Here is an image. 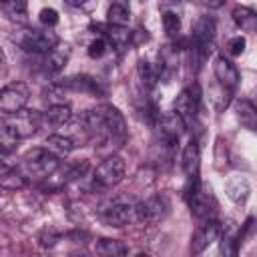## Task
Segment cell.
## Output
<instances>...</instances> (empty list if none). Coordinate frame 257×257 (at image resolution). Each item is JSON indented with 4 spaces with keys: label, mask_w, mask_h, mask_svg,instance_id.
I'll list each match as a JSON object with an SVG mask.
<instances>
[{
    "label": "cell",
    "mask_w": 257,
    "mask_h": 257,
    "mask_svg": "<svg viewBox=\"0 0 257 257\" xmlns=\"http://www.w3.org/2000/svg\"><path fill=\"white\" fill-rule=\"evenodd\" d=\"M58 167H60V161H58V157L50 149H46V147H34V149H30L22 157L20 173L26 179L40 181V179L52 177L58 171Z\"/></svg>",
    "instance_id": "1"
},
{
    "label": "cell",
    "mask_w": 257,
    "mask_h": 257,
    "mask_svg": "<svg viewBox=\"0 0 257 257\" xmlns=\"http://www.w3.org/2000/svg\"><path fill=\"white\" fill-rule=\"evenodd\" d=\"M225 193L231 201L243 205L247 199H249V193H251V187L247 183V179L243 177H231L227 183H225Z\"/></svg>",
    "instance_id": "21"
},
{
    "label": "cell",
    "mask_w": 257,
    "mask_h": 257,
    "mask_svg": "<svg viewBox=\"0 0 257 257\" xmlns=\"http://www.w3.org/2000/svg\"><path fill=\"white\" fill-rule=\"evenodd\" d=\"M46 149H50L56 157H66L74 149V143H72V139H68L64 135H48L46 137Z\"/></svg>",
    "instance_id": "24"
},
{
    "label": "cell",
    "mask_w": 257,
    "mask_h": 257,
    "mask_svg": "<svg viewBox=\"0 0 257 257\" xmlns=\"http://www.w3.org/2000/svg\"><path fill=\"white\" fill-rule=\"evenodd\" d=\"M94 251L104 257H122L128 253V247L118 239H98L94 243Z\"/></svg>",
    "instance_id": "23"
},
{
    "label": "cell",
    "mask_w": 257,
    "mask_h": 257,
    "mask_svg": "<svg viewBox=\"0 0 257 257\" xmlns=\"http://www.w3.org/2000/svg\"><path fill=\"white\" fill-rule=\"evenodd\" d=\"M106 50H108V40H106L104 36L94 38V40L88 44V48H86V52H88L90 58H100V56L106 54Z\"/></svg>",
    "instance_id": "31"
},
{
    "label": "cell",
    "mask_w": 257,
    "mask_h": 257,
    "mask_svg": "<svg viewBox=\"0 0 257 257\" xmlns=\"http://www.w3.org/2000/svg\"><path fill=\"white\" fill-rule=\"evenodd\" d=\"M98 30H102L104 38L116 48V50H124L131 42H133V32L126 26H112V24H96Z\"/></svg>",
    "instance_id": "16"
},
{
    "label": "cell",
    "mask_w": 257,
    "mask_h": 257,
    "mask_svg": "<svg viewBox=\"0 0 257 257\" xmlns=\"http://www.w3.org/2000/svg\"><path fill=\"white\" fill-rule=\"evenodd\" d=\"M12 40L24 48L26 52H34V54H44L52 48L58 46V34L52 32V30H38V28H24V30H18Z\"/></svg>",
    "instance_id": "4"
},
{
    "label": "cell",
    "mask_w": 257,
    "mask_h": 257,
    "mask_svg": "<svg viewBox=\"0 0 257 257\" xmlns=\"http://www.w3.org/2000/svg\"><path fill=\"white\" fill-rule=\"evenodd\" d=\"M235 114H237V120L243 128L247 131H257V104L247 100V98H241L237 100L235 104Z\"/></svg>",
    "instance_id": "19"
},
{
    "label": "cell",
    "mask_w": 257,
    "mask_h": 257,
    "mask_svg": "<svg viewBox=\"0 0 257 257\" xmlns=\"http://www.w3.org/2000/svg\"><path fill=\"white\" fill-rule=\"evenodd\" d=\"M58 239H60V235H56V233H44V235L40 237V243H42L44 247H52V245H56Z\"/></svg>",
    "instance_id": "35"
},
{
    "label": "cell",
    "mask_w": 257,
    "mask_h": 257,
    "mask_svg": "<svg viewBox=\"0 0 257 257\" xmlns=\"http://www.w3.org/2000/svg\"><path fill=\"white\" fill-rule=\"evenodd\" d=\"M68 54H70V50H68L66 46H64V48H58V46H56V48L44 52V54H42V60H40L42 70L48 72V74L60 72V70L66 66V62H68Z\"/></svg>",
    "instance_id": "18"
},
{
    "label": "cell",
    "mask_w": 257,
    "mask_h": 257,
    "mask_svg": "<svg viewBox=\"0 0 257 257\" xmlns=\"http://www.w3.org/2000/svg\"><path fill=\"white\" fill-rule=\"evenodd\" d=\"M167 211H169V205L163 197H149L135 205V221L143 225H153L163 221Z\"/></svg>",
    "instance_id": "9"
},
{
    "label": "cell",
    "mask_w": 257,
    "mask_h": 257,
    "mask_svg": "<svg viewBox=\"0 0 257 257\" xmlns=\"http://www.w3.org/2000/svg\"><path fill=\"white\" fill-rule=\"evenodd\" d=\"M38 18H40V22L44 26H54L58 22V12L54 8H42L40 14H38Z\"/></svg>",
    "instance_id": "34"
},
{
    "label": "cell",
    "mask_w": 257,
    "mask_h": 257,
    "mask_svg": "<svg viewBox=\"0 0 257 257\" xmlns=\"http://www.w3.org/2000/svg\"><path fill=\"white\" fill-rule=\"evenodd\" d=\"M24 179L26 177L22 173H18L16 169L10 171L8 165L4 163V167H2V187L4 189H20V187H24Z\"/></svg>",
    "instance_id": "29"
},
{
    "label": "cell",
    "mask_w": 257,
    "mask_h": 257,
    "mask_svg": "<svg viewBox=\"0 0 257 257\" xmlns=\"http://www.w3.org/2000/svg\"><path fill=\"white\" fill-rule=\"evenodd\" d=\"M98 110L102 114V120H104L106 131L110 135V141L116 145H122L126 141V122H124L122 112L112 104H102Z\"/></svg>",
    "instance_id": "12"
},
{
    "label": "cell",
    "mask_w": 257,
    "mask_h": 257,
    "mask_svg": "<svg viewBox=\"0 0 257 257\" xmlns=\"http://www.w3.org/2000/svg\"><path fill=\"white\" fill-rule=\"evenodd\" d=\"M128 20H131V12H128V8L124 4L114 2V4L108 6V10H106V22L108 24H112V26H126Z\"/></svg>",
    "instance_id": "26"
},
{
    "label": "cell",
    "mask_w": 257,
    "mask_h": 257,
    "mask_svg": "<svg viewBox=\"0 0 257 257\" xmlns=\"http://www.w3.org/2000/svg\"><path fill=\"white\" fill-rule=\"evenodd\" d=\"M64 2H66L68 6H82L86 0H64Z\"/></svg>",
    "instance_id": "37"
},
{
    "label": "cell",
    "mask_w": 257,
    "mask_h": 257,
    "mask_svg": "<svg viewBox=\"0 0 257 257\" xmlns=\"http://www.w3.org/2000/svg\"><path fill=\"white\" fill-rule=\"evenodd\" d=\"M60 88L64 90H74V92H84V94H90V96H104V88L100 86V82L92 76H86V74H78V76H68L64 78L60 84Z\"/></svg>",
    "instance_id": "14"
},
{
    "label": "cell",
    "mask_w": 257,
    "mask_h": 257,
    "mask_svg": "<svg viewBox=\"0 0 257 257\" xmlns=\"http://www.w3.org/2000/svg\"><path fill=\"white\" fill-rule=\"evenodd\" d=\"M255 229H257V221H255V217H249V219L241 225V231H239V235H237V247H239V249H241L243 243L255 233Z\"/></svg>",
    "instance_id": "32"
},
{
    "label": "cell",
    "mask_w": 257,
    "mask_h": 257,
    "mask_svg": "<svg viewBox=\"0 0 257 257\" xmlns=\"http://www.w3.org/2000/svg\"><path fill=\"white\" fill-rule=\"evenodd\" d=\"M221 235V225L215 221V219H207L195 233H193V239H191V253L193 255H199L203 253L211 243H215Z\"/></svg>",
    "instance_id": "13"
},
{
    "label": "cell",
    "mask_w": 257,
    "mask_h": 257,
    "mask_svg": "<svg viewBox=\"0 0 257 257\" xmlns=\"http://www.w3.org/2000/svg\"><path fill=\"white\" fill-rule=\"evenodd\" d=\"M187 203L191 207V213L199 219H215L217 215V199L213 195V189L209 185H203L197 179H189L187 191H185Z\"/></svg>",
    "instance_id": "2"
},
{
    "label": "cell",
    "mask_w": 257,
    "mask_h": 257,
    "mask_svg": "<svg viewBox=\"0 0 257 257\" xmlns=\"http://www.w3.org/2000/svg\"><path fill=\"white\" fill-rule=\"evenodd\" d=\"M4 122L20 137V139H28L32 137L40 124L44 122V114H40L38 110H30V108H22L14 114H4Z\"/></svg>",
    "instance_id": "5"
},
{
    "label": "cell",
    "mask_w": 257,
    "mask_h": 257,
    "mask_svg": "<svg viewBox=\"0 0 257 257\" xmlns=\"http://www.w3.org/2000/svg\"><path fill=\"white\" fill-rule=\"evenodd\" d=\"M173 2H183V0H173Z\"/></svg>",
    "instance_id": "38"
},
{
    "label": "cell",
    "mask_w": 257,
    "mask_h": 257,
    "mask_svg": "<svg viewBox=\"0 0 257 257\" xmlns=\"http://www.w3.org/2000/svg\"><path fill=\"white\" fill-rule=\"evenodd\" d=\"M135 205L137 203H133L128 197H114L96 209V217L106 227L120 229V227L128 225L131 221H135Z\"/></svg>",
    "instance_id": "3"
},
{
    "label": "cell",
    "mask_w": 257,
    "mask_h": 257,
    "mask_svg": "<svg viewBox=\"0 0 257 257\" xmlns=\"http://www.w3.org/2000/svg\"><path fill=\"white\" fill-rule=\"evenodd\" d=\"M30 90L24 82H10L0 92V110L2 114H14L22 110L28 102Z\"/></svg>",
    "instance_id": "8"
},
{
    "label": "cell",
    "mask_w": 257,
    "mask_h": 257,
    "mask_svg": "<svg viewBox=\"0 0 257 257\" xmlns=\"http://www.w3.org/2000/svg\"><path fill=\"white\" fill-rule=\"evenodd\" d=\"M18 141H20V137L2 120V124H0V147H2V157H6L10 151H14L16 147H18Z\"/></svg>",
    "instance_id": "27"
},
{
    "label": "cell",
    "mask_w": 257,
    "mask_h": 257,
    "mask_svg": "<svg viewBox=\"0 0 257 257\" xmlns=\"http://www.w3.org/2000/svg\"><path fill=\"white\" fill-rule=\"evenodd\" d=\"M215 32H217V24L211 16H199L195 26H193V36H191V46H195L197 50H201L203 54L209 56L211 52V44L215 40Z\"/></svg>",
    "instance_id": "11"
},
{
    "label": "cell",
    "mask_w": 257,
    "mask_h": 257,
    "mask_svg": "<svg viewBox=\"0 0 257 257\" xmlns=\"http://www.w3.org/2000/svg\"><path fill=\"white\" fill-rule=\"evenodd\" d=\"M181 165H183V171H185L187 179H197V177H199L201 153H199V147H197L195 141H191V143L185 145L183 155H181Z\"/></svg>",
    "instance_id": "17"
},
{
    "label": "cell",
    "mask_w": 257,
    "mask_h": 257,
    "mask_svg": "<svg viewBox=\"0 0 257 257\" xmlns=\"http://www.w3.org/2000/svg\"><path fill=\"white\" fill-rule=\"evenodd\" d=\"M2 10L12 20H22L26 14V0H0Z\"/></svg>",
    "instance_id": "28"
},
{
    "label": "cell",
    "mask_w": 257,
    "mask_h": 257,
    "mask_svg": "<svg viewBox=\"0 0 257 257\" xmlns=\"http://www.w3.org/2000/svg\"><path fill=\"white\" fill-rule=\"evenodd\" d=\"M233 20L243 32L257 34V12L249 6H235L233 8Z\"/></svg>",
    "instance_id": "20"
},
{
    "label": "cell",
    "mask_w": 257,
    "mask_h": 257,
    "mask_svg": "<svg viewBox=\"0 0 257 257\" xmlns=\"http://www.w3.org/2000/svg\"><path fill=\"white\" fill-rule=\"evenodd\" d=\"M245 46H247V42H245L243 36H233V38L227 42V52H229L231 56H241V54L245 52Z\"/></svg>",
    "instance_id": "33"
},
{
    "label": "cell",
    "mask_w": 257,
    "mask_h": 257,
    "mask_svg": "<svg viewBox=\"0 0 257 257\" xmlns=\"http://www.w3.org/2000/svg\"><path fill=\"white\" fill-rule=\"evenodd\" d=\"M161 22H163V30H165L169 36H177V34H179V30H181V16H179L177 12L165 10Z\"/></svg>",
    "instance_id": "30"
},
{
    "label": "cell",
    "mask_w": 257,
    "mask_h": 257,
    "mask_svg": "<svg viewBox=\"0 0 257 257\" xmlns=\"http://www.w3.org/2000/svg\"><path fill=\"white\" fill-rule=\"evenodd\" d=\"M185 128H187L185 120L175 110L165 112L163 116H159V137H161L163 147H169L171 149L173 145H177L179 139L183 137Z\"/></svg>",
    "instance_id": "10"
},
{
    "label": "cell",
    "mask_w": 257,
    "mask_h": 257,
    "mask_svg": "<svg viewBox=\"0 0 257 257\" xmlns=\"http://www.w3.org/2000/svg\"><path fill=\"white\" fill-rule=\"evenodd\" d=\"M124 171H126L124 161L116 155H110L94 169V183H98L104 189H110V187H114L122 181Z\"/></svg>",
    "instance_id": "7"
},
{
    "label": "cell",
    "mask_w": 257,
    "mask_h": 257,
    "mask_svg": "<svg viewBox=\"0 0 257 257\" xmlns=\"http://www.w3.org/2000/svg\"><path fill=\"white\" fill-rule=\"evenodd\" d=\"M70 116H72L70 106L58 102V104H52V106L46 108V112H44V122L50 124V126H62V124H66V122L70 120Z\"/></svg>",
    "instance_id": "22"
},
{
    "label": "cell",
    "mask_w": 257,
    "mask_h": 257,
    "mask_svg": "<svg viewBox=\"0 0 257 257\" xmlns=\"http://www.w3.org/2000/svg\"><path fill=\"white\" fill-rule=\"evenodd\" d=\"M199 102H201V88H199V84H193V86L181 90L179 96L175 98L173 108L185 120L187 126L195 124L197 114H199Z\"/></svg>",
    "instance_id": "6"
},
{
    "label": "cell",
    "mask_w": 257,
    "mask_h": 257,
    "mask_svg": "<svg viewBox=\"0 0 257 257\" xmlns=\"http://www.w3.org/2000/svg\"><path fill=\"white\" fill-rule=\"evenodd\" d=\"M205 6H209V8H219V6H223V2L225 0H201Z\"/></svg>",
    "instance_id": "36"
},
{
    "label": "cell",
    "mask_w": 257,
    "mask_h": 257,
    "mask_svg": "<svg viewBox=\"0 0 257 257\" xmlns=\"http://www.w3.org/2000/svg\"><path fill=\"white\" fill-rule=\"evenodd\" d=\"M137 74H139V80H141L143 88H147V90H151L157 84V80H159V70L151 62H147V60H139Z\"/></svg>",
    "instance_id": "25"
},
{
    "label": "cell",
    "mask_w": 257,
    "mask_h": 257,
    "mask_svg": "<svg viewBox=\"0 0 257 257\" xmlns=\"http://www.w3.org/2000/svg\"><path fill=\"white\" fill-rule=\"evenodd\" d=\"M215 78H217V82H219L221 86H225V88L231 90V92L237 88V84H239V80H241L237 66H235L231 60H227L225 56H219V58L215 60Z\"/></svg>",
    "instance_id": "15"
}]
</instances>
